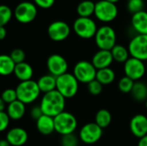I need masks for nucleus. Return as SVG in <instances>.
<instances>
[{
  "mask_svg": "<svg viewBox=\"0 0 147 146\" xmlns=\"http://www.w3.org/2000/svg\"><path fill=\"white\" fill-rule=\"evenodd\" d=\"M40 107L44 114L54 118L65 111V98L55 89L53 91L43 94Z\"/></svg>",
  "mask_w": 147,
  "mask_h": 146,
  "instance_id": "f257e3e1",
  "label": "nucleus"
},
{
  "mask_svg": "<svg viewBox=\"0 0 147 146\" xmlns=\"http://www.w3.org/2000/svg\"><path fill=\"white\" fill-rule=\"evenodd\" d=\"M16 91L17 100L23 102L25 105L34 102L41 93L37 82L34 80L20 82L16 88Z\"/></svg>",
  "mask_w": 147,
  "mask_h": 146,
  "instance_id": "f03ea898",
  "label": "nucleus"
},
{
  "mask_svg": "<svg viewBox=\"0 0 147 146\" xmlns=\"http://www.w3.org/2000/svg\"><path fill=\"white\" fill-rule=\"evenodd\" d=\"M79 88V82L73 73L66 72L57 77L56 90H58L65 99L74 97Z\"/></svg>",
  "mask_w": 147,
  "mask_h": 146,
  "instance_id": "7ed1b4c3",
  "label": "nucleus"
},
{
  "mask_svg": "<svg viewBox=\"0 0 147 146\" xmlns=\"http://www.w3.org/2000/svg\"><path fill=\"white\" fill-rule=\"evenodd\" d=\"M54 124L55 132L61 136L74 133L78 127V120L75 115L66 111L54 117Z\"/></svg>",
  "mask_w": 147,
  "mask_h": 146,
  "instance_id": "20e7f679",
  "label": "nucleus"
},
{
  "mask_svg": "<svg viewBox=\"0 0 147 146\" xmlns=\"http://www.w3.org/2000/svg\"><path fill=\"white\" fill-rule=\"evenodd\" d=\"M95 42L99 50L111 51L116 45V33L115 29L108 25L100 27L95 35Z\"/></svg>",
  "mask_w": 147,
  "mask_h": 146,
  "instance_id": "39448f33",
  "label": "nucleus"
},
{
  "mask_svg": "<svg viewBox=\"0 0 147 146\" xmlns=\"http://www.w3.org/2000/svg\"><path fill=\"white\" fill-rule=\"evenodd\" d=\"M75 34L82 39L95 38V35L98 30L96 23L90 17H78L72 25Z\"/></svg>",
  "mask_w": 147,
  "mask_h": 146,
  "instance_id": "423d86ee",
  "label": "nucleus"
},
{
  "mask_svg": "<svg viewBox=\"0 0 147 146\" xmlns=\"http://www.w3.org/2000/svg\"><path fill=\"white\" fill-rule=\"evenodd\" d=\"M97 70L93 64L87 60H81L76 63L73 67V75L81 83L88 84L96 79Z\"/></svg>",
  "mask_w": 147,
  "mask_h": 146,
  "instance_id": "0eeeda50",
  "label": "nucleus"
},
{
  "mask_svg": "<svg viewBox=\"0 0 147 146\" xmlns=\"http://www.w3.org/2000/svg\"><path fill=\"white\" fill-rule=\"evenodd\" d=\"M97 20L102 22H110L118 15L117 5L107 0H100L96 3L95 14Z\"/></svg>",
  "mask_w": 147,
  "mask_h": 146,
  "instance_id": "6e6552de",
  "label": "nucleus"
},
{
  "mask_svg": "<svg viewBox=\"0 0 147 146\" xmlns=\"http://www.w3.org/2000/svg\"><path fill=\"white\" fill-rule=\"evenodd\" d=\"M14 15L16 21L20 23H29L36 18L37 6L32 2H21L15 8Z\"/></svg>",
  "mask_w": 147,
  "mask_h": 146,
  "instance_id": "1a4fd4ad",
  "label": "nucleus"
},
{
  "mask_svg": "<svg viewBox=\"0 0 147 146\" xmlns=\"http://www.w3.org/2000/svg\"><path fill=\"white\" fill-rule=\"evenodd\" d=\"M103 135V129L96 122H90L84 125L79 133L78 138L81 142L86 145H93L98 142Z\"/></svg>",
  "mask_w": 147,
  "mask_h": 146,
  "instance_id": "9d476101",
  "label": "nucleus"
},
{
  "mask_svg": "<svg viewBox=\"0 0 147 146\" xmlns=\"http://www.w3.org/2000/svg\"><path fill=\"white\" fill-rule=\"evenodd\" d=\"M130 56L142 61L147 60V34L135 35L128 44Z\"/></svg>",
  "mask_w": 147,
  "mask_h": 146,
  "instance_id": "9b49d317",
  "label": "nucleus"
},
{
  "mask_svg": "<svg viewBox=\"0 0 147 146\" xmlns=\"http://www.w3.org/2000/svg\"><path fill=\"white\" fill-rule=\"evenodd\" d=\"M123 69L125 76L131 78L134 82L140 81L143 78L146 71L145 62L133 57H130L124 63Z\"/></svg>",
  "mask_w": 147,
  "mask_h": 146,
  "instance_id": "f8f14e48",
  "label": "nucleus"
},
{
  "mask_svg": "<svg viewBox=\"0 0 147 146\" xmlns=\"http://www.w3.org/2000/svg\"><path fill=\"white\" fill-rule=\"evenodd\" d=\"M71 34L70 26L63 21L53 22L47 28L48 37L55 42L63 41L69 37Z\"/></svg>",
  "mask_w": 147,
  "mask_h": 146,
  "instance_id": "ddd939ff",
  "label": "nucleus"
},
{
  "mask_svg": "<svg viewBox=\"0 0 147 146\" xmlns=\"http://www.w3.org/2000/svg\"><path fill=\"white\" fill-rule=\"evenodd\" d=\"M68 63L66 59L60 54H52L47 60V68L49 74L58 77L67 72Z\"/></svg>",
  "mask_w": 147,
  "mask_h": 146,
  "instance_id": "4468645a",
  "label": "nucleus"
},
{
  "mask_svg": "<svg viewBox=\"0 0 147 146\" xmlns=\"http://www.w3.org/2000/svg\"><path fill=\"white\" fill-rule=\"evenodd\" d=\"M129 127L134 137L139 139L143 138L147 135V117L142 114L134 115L130 120Z\"/></svg>",
  "mask_w": 147,
  "mask_h": 146,
  "instance_id": "2eb2a0df",
  "label": "nucleus"
},
{
  "mask_svg": "<svg viewBox=\"0 0 147 146\" xmlns=\"http://www.w3.org/2000/svg\"><path fill=\"white\" fill-rule=\"evenodd\" d=\"M10 146L24 145L28 139V132L22 127H14L7 132L5 139Z\"/></svg>",
  "mask_w": 147,
  "mask_h": 146,
  "instance_id": "dca6fc26",
  "label": "nucleus"
},
{
  "mask_svg": "<svg viewBox=\"0 0 147 146\" xmlns=\"http://www.w3.org/2000/svg\"><path fill=\"white\" fill-rule=\"evenodd\" d=\"M114 61L111 51L108 50H98L92 57L91 63L96 70L109 68Z\"/></svg>",
  "mask_w": 147,
  "mask_h": 146,
  "instance_id": "f3484780",
  "label": "nucleus"
},
{
  "mask_svg": "<svg viewBox=\"0 0 147 146\" xmlns=\"http://www.w3.org/2000/svg\"><path fill=\"white\" fill-rule=\"evenodd\" d=\"M36 128L42 135H50L55 132L54 118L43 114L39 120H36Z\"/></svg>",
  "mask_w": 147,
  "mask_h": 146,
  "instance_id": "a211bd4d",
  "label": "nucleus"
},
{
  "mask_svg": "<svg viewBox=\"0 0 147 146\" xmlns=\"http://www.w3.org/2000/svg\"><path fill=\"white\" fill-rule=\"evenodd\" d=\"M132 26L138 34H147V12L143 10L133 15Z\"/></svg>",
  "mask_w": 147,
  "mask_h": 146,
  "instance_id": "6ab92c4d",
  "label": "nucleus"
},
{
  "mask_svg": "<svg viewBox=\"0 0 147 146\" xmlns=\"http://www.w3.org/2000/svg\"><path fill=\"white\" fill-rule=\"evenodd\" d=\"M8 115L9 116L10 120H21L26 112V105L20 102L19 100H16L9 104L7 105L6 111Z\"/></svg>",
  "mask_w": 147,
  "mask_h": 146,
  "instance_id": "aec40b11",
  "label": "nucleus"
},
{
  "mask_svg": "<svg viewBox=\"0 0 147 146\" xmlns=\"http://www.w3.org/2000/svg\"><path fill=\"white\" fill-rule=\"evenodd\" d=\"M14 75L20 82L32 80V77L34 76V70L28 63H26L24 61L22 63L16 64Z\"/></svg>",
  "mask_w": 147,
  "mask_h": 146,
  "instance_id": "412c9836",
  "label": "nucleus"
},
{
  "mask_svg": "<svg viewBox=\"0 0 147 146\" xmlns=\"http://www.w3.org/2000/svg\"><path fill=\"white\" fill-rule=\"evenodd\" d=\"M37 83H38L40 92L43 94H46V93H48L56 89L57 77L51 74H46V75L41 76L38 79Z\"/></svg>",
  "mask_w": 147,
  "mask_h": 146,
  "instance_id": "4be33fe9",
  "label": "nucleus"
},
{
  "mask_svg": "<svg viewBox=\"0 0 147 146\" xmlns=\"http://www.w3.org/2000/svg\"><path fill=\"white\" fill-rule=\"evenodd\" d=\"M16 64L9 55L2 54L0 56V74L2 76H9L15 71Z\"/></svg>",
  "mask_w": 147,
  "mask_h": 146,
  "instance_id": "5701e85b",
  "label": "nucleus"
},
{
  "mask_svg": "<svg viewBox=\"0 0 147 146\" xmlns=\"http://www.w3.org/2000/svg\"><path fill=\"white\" fill-rule=\"evenodd\" d=\"M96 3L91 0H84L77 7V12L79 17H90L95 14Z\"/></svg>",
  "mask_w": 147,
  "mask_h": 146,
  "instance_id": "b1692460",
  "label": "nucleus"
},
{
  "mask_svg": "<svg viewBox=\"0 0 147 146\" xmlns=\"http://www.w3.org/2000/svg\"><path fill=\"white\" fill-rule=\"evenodd\" d=\"M96 79L100 82L103 86L111 84L115 79V72L110 67L97 70Z\"/></svg>",
  "mask_w": 147,
  "mask_h": 146,
  "instance_id": "393cba45",
  "label": "nucleus"
},
{
  "mask_svg": "<svg viewBox=\"0 0 147 146\" xmlns=\"http://www.w3.org/2000/svg\"><path fill=\"white\" fill-rule=\"evenodd\" d=\"M111 53L114 59V61L117 63H125L130 57L128 48L125 47L122 45L116 44L111 50Z\"/></svg>",
  "mask_w": 147,
  "mask_h": 146,
  "instance_id": "a878e982",
  "label": "nucleus"
},
{
  "mask_svg": "<svg viewBox=\"0 0 147 146\" xmlns=\"http://www.w3.org/2000/svg\"><path fill=\"white\" fill-rule=\"evenodd\" d=\"M112 121L111 113L105 108L98 110L95 115V122L102 129L108 127Z\"/></svg>",
  "mask_w": 147,
  "mask_h": 146,
  "instance_id": "bb28decb",
  "label": "nucleus"
},
{
  "mask_svg": "<svg viewBox=\"0 0 147 146\" xmlns=\"http://www.w3.org/2000/svg\"><path fill=\"white\" fill-rule=\"evenodd\" d=\"M133 98L137 102H144L147 100V86L140 81H137L134 83L133 90L131 92Z\"/></svg>",
  "mask_w": 147,
  "mask_h": 146,
  "instance_id": "cd10ccee",
  "label": "nucleus"
},
{
  "mask_svg": "<svg viewBox=\"0 0 147 146\" xmlns=\"http://www.w3.org/2000/svg\"><path fill=\"white\" fill-rule=\"evenodd\" d=\"M134 83H135V82L134 80H132L131 78L124 76L118 82L119 90L121 93H124V94L131 93L132 90H133V88L134 86Z\"/></svg>",
  "mask_w": 147,
  "mask_h": 146,
  "instance_id": "c85d7f7f",
  "label": "nucleus"
},
{
  "mask_svg": "<svg viewBox=\"0 0 147 146\" xmlns=\"http://www.w3.org/2000/svg\"><path fill=\"white\" fill-rule=\"evenodd\" d=\"M12 15L13 12L11 9L5 4H2L0 6V26L4 27L5 25H7L11 20Z\"/></svg>",
  "mask_w": 147,
  "mask_h": 146,
  "instance_id": "c756f323",
  "label": "nucleus"
},
{
  "mask_svg": "<svg viewBox=\"0 0 147 146\" xmlns=\"http://www.w3.org/2000/svg\"><path fill=\"white\" fill-rule=\"evenodd\" d=\"M127 10L133 15L143 11L145 9V2L144 0H128L127 3Z\"/></svg>",
  "mask_w": 147,
  "mask_h": 146,
  "instance_id": "7c9ffc66",
  "label": "nucleus"
},
{
  "mask_svg": "<svg viewBox=\"0 0 147 146\" xmlns=\"http://www.w3.org/2000/svg\"><path fill=\"white\" fill-rule=\"evenodd\" d=\"M79 140L80 139L78 136H76L74 133H71V134L62 136L60 144L61 146H78Z\"/></svg>",
  "mask_w": 147,
  "mask_h": 146,
  "instance_id": "2f4dec72",
  "label": "nucleus"
},
{
  "mask_svg": "<svg viewBox=\"0 0 147 146\" xmlns=\"http://www.w3.org/2000/svg\"><path fill=\"white\" fill-rule=\"evenodd\" d=\"M1 100H3L7 105L17 100V95L16 89H6L3 91L1 96Z\"/></svg>",
  "mask_w": 147,
  "mask_h": 146,
  "instance_id": "473e14b6",
  "label": "nucleus"
},
{
  "mask_svg": "<svg viewBox=\"0 0 147 146\" xmlns=\"http://www.w3.org/2000/svg\"><path fill=\"white\" fill-rule=\"evenodd\" d=\"M87 89H88V91L92 96H98L102 93L103 85L100 82H98L96 79H95L87 84Z\"/></svg>",
  "mask_w": 147,
  "mask_h": 146,
  "instance_id": "72a5a7b5",
  "label": "nucleus"
},
{
  "mask_svg": "<svg viewBox=\"0 0 147 146\" xmlns=\"http://www.w3.org/2000/svg\"><path fill=\"white\" fill-rule=\"evenodd\" d=\"M9 56L11 57V59L14 60L16 64L22 63L24 62V59H25V52L22 49H20V48H16L12 50Z\"/></svg>",
  "mask_w": 147,
  "mask_h": 146,
  "instance_id": "f704fd0d",
  "label": "nucleus"
},
{
  "mask_svg": "<svg viewBox=\"0 0 147 146\" xmlns=\"http://www.w3.org/2000/svg\"><path fill=\"white\" fill-rule=\"evenodd\" d=\"M10 118L8 114L4 112H0V131L4 132L9 125Z\"/></svg>",
  "mask_w": 147,
  "mask_h": 146,
  "instance_id": "c9c22d12",
  "label": "nucleus"
},
{
  "mask_svg": "<svg viewBox=\"0 0 147 146\" xmlns=\"http://www.w3.org/2000/svg\"><path fill=\"white\" fill-rule=\"evenodd\" d=\"M33 1L36 6L41 9H49L55 3V0H33Z\"/></svg>",
  "mask_w": 147,
  "mask_h": 146,
  "instance_id": "e433bc0d",
  "label": "nucleus"
},
{
  "mask_svg": "<svg viewBox=\"0 0 147 146\" xmlns=\"http://www.w3.org/2000/svg\"><path fill=\"white\" fill-rule=\"evenodd\" d=\"M43 114H43V112H42V110H41L40 106H34L30 110V116L34 120H39Z\"/></svg>",
  "mask_w": 147,
  "mask_h": 146,
  "instance_id": "4c0bfd02",
  "label": "nucleus"
},
{
  "mask_svg": "<svg viewBox=\"0 0 147 146\" xmlns=\"http://www.w3.org/2000/svg\"><path fill=\"white\" fill-rule=\"evenodd\" d=\"M7 35V30L5 27L0 26V40H3Z\"/></svg>",
  "mask_w": 147,
  "mask_h": 146,
  "instance_id": "58836bf2",
  "label": "nucleus"
},
{
  "mask_svg": "<svg viewBox=\"0 0 147 146\" xmlns=\"http://www.w3.org/2000/svg\"><path fill=\"white\" fill-rule=\"evenodd\" d=\"M138 146H147V135L139 139Z\"/></svg>",
  "mask_w": 147,
  "mask_h": 146,
  "instance_id": "ea45409f",
  "label": "nucleus"
},
{
  "mask_svg": "<svg viewBox=\"0 0 147 146\" xmlns=\"http://www.w3.org/2000/svg\"><path fill=\"white\" fill-rule=\"evenodd\" d=\"M6 105H7V104H6L3 100L0 99V112H4L5 108H7Z\"/></svg>",
  "mask_w": 147,
  "mask_h": 146,
  "instance_id": "a19ab883",
  "label": "nucleus"
},
{
  "mask_svg": "<svg viewBox=\"0 0 147 146\" xmlns=\"http://www.w3.org/2000/svg\"><path fill=\"white\" fill-rule=\"evenodd\" d=\"M0 146H10V145L6 139H3L0 141Z\"/></svg>",
  "mask_w": 147,
  "mask_h": 146,
  "instance_id": "79ce46f5",
  "label": "nucleus"
},
{
  "mask_svg": "<svg viewBox=\"0 0 147 146\" xmlns=\"http://www.w3.org/2000/svg\"><path fill=\"white\" fill-rule=\"evenodd\" d=\"M107 1H109V2L114 3H117V2H119L120 0H107Z\"/></svg>",
  "mask_w": 147,
  "mask_h": 146,
  "instance_id": "37998d69",
  "label": "nucleus"
},
{
  "mask_svg": "<svg viewBox=\"0 0 147 146\" xmlns=\"http://www.w3.org/2000/svg\"><path fill=\"white\" fill-rule=\"evenodd\" d=\"M145 105H146V110H147V100L146 101V103H145Z\"/></svg>",
  "mask_w": 147,
  "mask_h": 146,
  "instance_id": "c03bdc74",
  "label": "nucleus"
}]
</instances>
